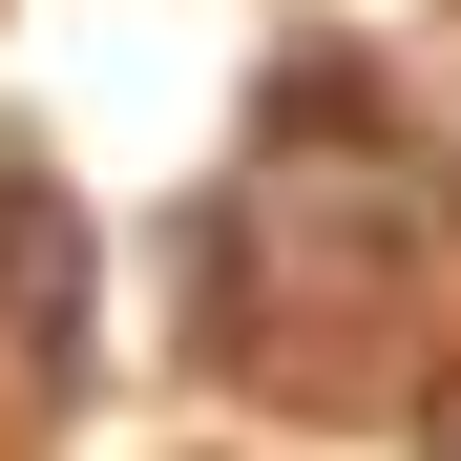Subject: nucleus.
Segmentation results:
<instances>
[{
	"instance_id": "1",
	"label": "nucleus",
	"mask_w": 461,
	"mask_h": 461,
	"mask_svg": "<svg viewBox=\"0 0 461 461\" xmlns=\"http://www.w3.org/2000/svg\"><path fill=\"white\" fill-rule=\"evenodd\" d=\"M420 315V189L377 147H252V189L210 210V357L230 377H357Z\"/></svg>"
},
{
	"instance_id": "2",
	"label": "nucleus",
	"mask_w": 461,
	"mask_h": 461,
	"mask_svg": "<svg viewBox=\"0 0 461 461\" xmlns=\"http://www.w3.org/2000/svg\"><path fill=\"white\" fill-rule=\"evenodd\" d=\"M85 336H105L85 210H63L42 168H0V399H22V420H85Z\"/></svg>"
},
{
	"instance_id": "3",
	"label": "nucleus",
	"mask_w": 461,
	"mask_h": 461,
	"mask_svg": "<svg viewBox=\"0 0 461 461\" xmlns=\"http://www.w3.org/2000/svg\"><path fill=\"white\" fill-rule=\"evenodd\" d=\"M252 147H377V63H357V42H294L273 105H252Z\"/></svg>"
},
{
	"instance_id": "4",
	"label": "nucleus",
	"mask_w": 461,
	"mask_h": 461,
	"mask_svg": "<svg viewBox=\"0 0 461 461\" xmlns=\"http://www.w3.org/2000/svg\"><path fill=\"white\" fill-rule=\"evenodd\" d=\"M420 461H461V357H440V399H420Z\"/></svg>"
},
{
	"instance_id": "5",
	"label": "nucleus",
	"mask_w": 461,
	"mask_h": 461,
	"mask_svg": "<svg viewBox=\"0 0 461 461\" xmlns=\"http://www.w3.org/2000/svg\"><path fill=\"white\" fill-rule=\"evenodd\" d=\"M440 189H461V105H440Z\"/></svg>"
}]
</instances>
